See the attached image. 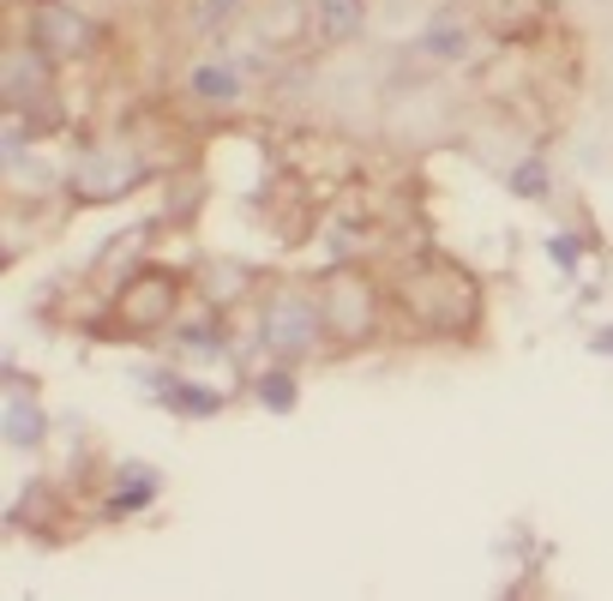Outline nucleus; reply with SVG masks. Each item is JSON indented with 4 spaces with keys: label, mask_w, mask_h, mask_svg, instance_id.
I'll use <instances>...</instances> for the list:
<instances>
[{
    "label": "nucleus",
    "mask_w": 613,
    "mask_h": 601,
    "mask_svg": "<svg viewBox=\"0 0 613 601\" xmlns=\"http://www.w3.org/2000/svg\"><path fill=\"white\" fill-rule=\"evenodd\" d=\"M421 48H427L433 60H464V31H457V24H433V31L421 36Z\"/></svg>",
    "instance_id": "9b49d317"
},
{
    "label": "nucleus",
    "mask_w": 613,
    "mask_h": 601,
    "mask_svg": "<svg viewBox=\"0 0 613 601\" xmlns=\"http://www.w3.org/2000/svg\"><path fill=\"white\" fill-rule=\"evenodd\" d=\"M126 175H133V163H121V157H114V163H85V193H121V181H126Z\"/></svg>",
    "instance_id": "6e6552de"
},
{
    "label": "nucleus",
    "mask_w": 613,
    "mask_h": 601,
    "mask_svg": "<svg viewBox=\"0 0 613 601\" xmlns=\"http://www.w3.org/2000/svg\"><path fill=\"white\" fill-rule=\"evenodd\" d=\"M595 349H602V355H613V331H602V337H595Z\"/></svg>",
    "instance_id": "f3484780"
},
{
    "label": "nucleus",
    "mask_w": 613,
    "mask_h": 601,
    "mask_svg": "<svg viewBox=\"0 0 613 601\" xmlns=\"http://www.w3.org/2000/svg\"><path fill=\"white\" fill-rule=\"evenodd\" d=\"M43 85H48V73H43V60H36V55H12L7 60V97L12 102H36V97H43Z\"/></svg>",
    "instance_id": "423d86ee"
},
{
    "label": "nucleus",
    "mask_w": 613,
    "mask_h": 601,
    "mask_svg": "<svg viewBox=\"0 0 613 601\" xmlns=\"http://www.w3.org/2000/svg\"><path fill=\"white\" fill-rule=\"evenodd\" d=\"M36 439H43V409H36L31 398H7V445L31 452Z\"/></svg>",
    "instance_id": "39448f33"
},
{
    "label": "nucleus",
    "mask_w": 613,
    "mask_h": 601,
    "mask_svg": "<svg viewBox=\"0 0 613 601\" xmlns=\"http://www.w3.org/2000/svg\"><path fill=\"white\" fill-rule=\"evenodd\" d=\"M265 343L283 355H306L319 343V313L313 301H301L296 289H283V296H271V307H265Z\"/></svg>",
    "instance_id": "f257e3e1"
},
{
    "label": "nucleus",
    "mask_w": 613,
    "mask_h": 601,
    "mask_svg": "<svg viewBox=\"0 0 613 601\" xmlns=\"http://www.w3.org/2000/svg\"><path fill=\"white\" fill-rule=\"evenodd\" d=\"M259 403L277 409V415H289V409H296V379H289V374H265L259 379Z\"/></svg>",
    "instance_id": "f8f14e48"
},
{
    "label": "nucleus",
    "mask_w": 613,
    "mask_h": 601,
    "mask_svg": "<svg viewBox=\"0 0 613 601\" xmlns=\"http://www.w3.org/2000/svg\"><path fill=\"white\" fill-rule=\"evenodd\" d=\"M361 12H367V0H319V31H325V43H349V36L361 31Z\"/></svg>",
    "instance_id": "20e7f679"
},
{
    "label": "nucleus",
    "mask_w": 613,
    "mask_h": 601,
    "mask_svg": "<svg viewBox=\"0 0 613 601\" xmlns=\"http://www.w3.org/2000/svg\"><path fill=\"white\" fill-rule=\"evenodd\" d=\"M193 91L204 97V102H235L241 91H235V73H223V67H199L193 73Z\"/></svg>",
    "instance_id": "1a4fd4ad"
},
{
    "label": "nucleus",
    "mask_w": 613,
    "mask_h": 601,
    "mask_svg": "<svg viewBox=\"0 0 613 601\" xmlns=\"http://www.w3.org/2000/svg\"><path fill=\"white\" fill-rule=\"evenodd\" d=\"M547 253H554L559 265H578V247H571V241H554V247H547Z\"/></svg>",
    "instance_id": "dca6fc26"
},
{
    "label": "nucleus",
    "mask_w": 613,
    "mask_h": 601,
    "mask_svg": "<svg viewBox=\"0 0 613 601\" xmlns=\"http://www.w3.org/2000/svg\"><path fill=\"white\" fill-rule=\"evenodd\" d=\"M511 193H523V199L547 193V169H542V163H523V169L511 175Z\"/></svg>",
    "instance_id": "ddd939ff"
},
{
    "label": "nucleus",
    "mask_w": 613,
    "mask_h": 601,
    "mask_svg": "<svg viewBox=\"0 0 613 601\" xmlns=\"http://www.w3.org/2000/svg\"><path fill=\"white\" fill-rule=\"evenodd\" d=\"M169 301H175L169 277H138V289L121 301V313L133 319V325H157V319L169 313Z\"/></svg>",
    "instance_id": "7ed1b4c3"
},
{
    "label": "nucleus",
    "mask_w": 613,
    "mask_h": 601,
    "mask_svg": "<svg viewBox=\"0 0 613 601\" xmlns=\"http://www.w3.org/2000/svg\"><path fill=\"white\" fill-rule=\"evenodd\" d=\"M91 19H79L73 7H36L31 12V43L43 48V55H79V48H91Z\"/></svg>",
    "instance_id": "f03ea898"
},
{
    "label": "nucleus",
    "mask_w": 613,
    "mask_h": 601,
    "mask_svg": "<svg viewBox=\"0 0 613 601\" xmlns=\"http://www.w3.org/2000/svg\"><path fill=\"white\" fill-rule=\"evenodd\" d=\"M163 403H169L175 415H216V409H223V398H216V391H204V386H181V379H175V386L163 391Z\"/></svg>",
    "instance_id": "0eeeda50"
},
{
    "label": "nucleus",
    "mask_w": 613,
    "mask_h": 601,
    "mask_svg": "<svg viewBox=\"0 0 613 601\" xmlns=\"http://www.w3.org/2000/svg\"><path fill=\"white\" fill-rule=\"evenodd\" d=\"M235 7H241V0H199V7H193V19L204 24V31H216V24H223Z\"/></svg>",
    "instance_id": "4468645a"
},
{
    "label": "nucleus",
    "mask_w": 613,
    "mask_h": 601,
    "mask_svg": "<svg viewBox=\"0 0 613 601\" xmlns=\"http://www.w3.org/2000/svg\"><path fill=\"white\" fill-rule=\"evenodd\" d=\"M151 493H157V476H151V469H126L121 493H114V511H138Z\"/></svg>",
    "instance_id": "9d476101"
},
{
    "label": "nucleus",
    "mask_w": 613,
    "mask_h": 601,
    "mask_svg": "<svg viewBox=\"0 0 613 601\" xmlns=\"http://www.w3.org/2000/svg\"><path fill=\"white\" fill-rule=\"evenodd\" d=\"M181 343H187V349H204V355H216V349H223L211 325H187V331H181Z\"/></svg>",
    "instance_id": "2eb2a0df"
}]
</instances>
